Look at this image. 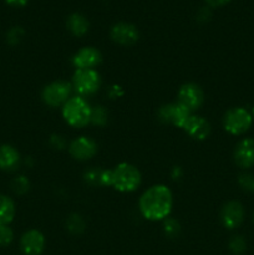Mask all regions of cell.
I'll return each mask as SVG.
<instances>
[{
    "label": "cell",
    "instance_id": "44dd1931",
    "mask_svg": "<svg viewBox=\"0 0 254 255\" xmlns=\"http://www.w3.org/2000/svg\"><path fill=\"white\" fill-rule=\"evenodd\" d=\"M229 251L236 255H241L246 252L247 242L243 236H233L228 243Z\"/></svg>",
    "mask_w": 254,
    "mask_h": 255
},
{
    "label": "cell",
    "instance_id": "cb8c5ba5",
    "mask_svg": "<svg viewBox=\"0 0 254 255\" xmlns=\"http://www.w3.org/2000/svg\"><path fill=\"white\" fill-rule=\"evenodd\" d=\"M11 187H12V189H14L15 193L24 194L29 191L30 182L25 176H17L12 179Z\"/></svg>",
    "mask_w": 254,
    "mask_h": 255
},
{
    "label": "cell",
    "instance_id": "f1b7e54d",
    "mask_svg": "<svg viewBox=\"0 0 254 255\" xmlns=\"http://www.w3.org/2000/svg\"><path fill=\"white\" fill-rule=\"evenodd\" d=\"M206 2L209 7H222L229 4L231 0H206Z\"/></svg>",
    "mask_w": 254,
    "mask_h": 255
},
{
    "label": "cell",
    "instance_id": "7c38bea8",
    "mask_svg": "<svg viewBox=\"0 0 254 255\" xmlns=\"http://www.w3.org/2000/svg\"><path fill=\"white\" fill-rule=\"evenodd\" d=\"M234 162L243 169L254 166V138H244L237 143L233 152Z\"/></svg>",
    "mask_w": 254,
    "mask_h": 255
},
{
    "label": "cell",
    "instance_id": "83f0119b",
    "mask_svg": "<svg viewBox=\"0 0 254 255\" xmlns=\"http://www.w3.org/2000/svg\"><path fill=\"white\" fill-rule=\"evenodd\" d=\"M211 19V10L208 7H202L199 11L197 12V20L201 22H206Z\"/></svg>",
    "mask_w": 254,
    "mask_h": 255
},
{
    "label": "cell",
    "instance_id": "8992f818",
    "mask_svg": "<svg viewBox=\"0 0 254 255\" xmlns=\"http://www.w3.org/2000/svg\"><path fill=\"white\" fill-rule=\"evenodd\" d=\"M71 94V85L66 81H54L46 85L42 90V100L46 105L51 107H57L64 105L69 100Z\"/></svg>",
    "mask_w": 254,
    "mask_h": 255
},
{
    "label": "cell",
    "instance_id": "4316f807",
    "mask_svg": "<svg viewBox=\"0 0 254 255\" xmlns=\"http://www.w3.org/2000/svg\"><path fill=\"white\" fill-rule=\"evenodd\" d=\"M24 35H25V31L22 30V27L14 26L7 31L6 40L10 45H17L22 40Z\"/></svg>",
    "mask_w": 254,
    "mask_h": 255
},
{
    "label": "cell",
    "instance_id": "4fadbf2b",
    "mask_svg": "<svg viewBox=\"0 0 254 255\" xmlns=\"http://www.w3.org/2000/svg\"><path fill=\"white\" fill-rule=\"evenodd\" d=\"M69 152L77 161H87L97 152V144L89 137H79L70 143Z\"/></svg>",
    "mask_w": 254,
    "mask_h": 255
},
{
    "label": "cell",
    "instance_id": "52a82bcc",
    "mask_svg": "<svg viewBox=\"0 0 254 255\" xmlns=\"http://www.w3.org/2000/svg\"><path fill=\"white\" fill-rule=\"evenodd\" d=\"M191 111L187 110L179 102L163 105L158 110V117L161 121L173 125V126L178 127V128H183L186 122L191 117Z\"/></svg>",
    "mask_w": 254,
    "mask_h": 255
},
{
    "label": "cell",
    "instance_id": "e0dca14e",
    "mask_svg": "<svg viewBox=\"0 0 254 255\" xmlns=\"http://www.w3.org/2000/svg\"><path fill=\"white\" fill-rule=\"evenodd\" d=\"M20 153L11 144H1L0 146V169L11 172L19 167Z\"/></svg>",
    "mask_w": 254,
    "mask_h": 255
},
{
    "label": "cell",
    "instance_id": "9a60e30c",
    "mask_svg": "<svg viewBox=\"0 0 254 255\" xmlns=\"http://www.w3.org/2000/svg\"><path fill=\"white\" fill-rule=\"evenodd\" d=\"M183 129L191 138L197 139V141H203L211 133V124L204 117L191 115L188 121L184 125Z\"/></svg>",
    "mask_w": 254,
    "mask_h": 255
},
{
    "label": "cell",
    "instance_id": "ac0fdd59",
    "mask_svg": "<svg viewBox=\"0 0 254 255\" xmlns=\"http://www.w3.org/2000/svg\"><path fill=\"white\" fill-rule=\"evenodd\" d=\"M66 27L74 36H84L89 31V20L79 12H74L66 20Z\"/></svg>",
    "mask_w": 254,
    "mask_h": 255
},
{
    "label": "cell",
    "instance_id": "8fae6325",
    "mask_svg": "<svg viewBox=\"0 0 254 255\" xmlns=\"http://www.w3.org/2000/svg\"><path fill=\"white\" fill-rule=\"evenodd\" d=\"M20 248L25 255H40L45 248V237L37 229H30L22 234Z\"/></svg>",
    "mask_w": 254,
    "mask_h": 255
},
{
    "label": "cell",
    "instance_id": "30bf717a",
    "mask_svg": "<svg viewBox=\"0 0 254 255\" xmlns=\"http://www.w3.org/2000/svg\"><path fill=\"white\" fill-rule=\"evenodd\" d=\"M244 208L238 201H229L221 211V222L227 229H236L243 223Z\"/></svg>",
    "mask_w": 254,
    "mask_h": 255
},
{
    "label": "cell",
    "instance_id": "603a6c76",
    "mask_svg": "<svg viewBox=\"0 0 254 255\" xmlns=\"http://www.w3.org/2000/svg\"><path fill=\"white\" fill-rule=\"evenodd\" d=\"M163 231L167 236L174 238V237L178 236L179 232H181V226H179L178 221H176L174 218L167 217L163 222Z\"/></svg>",
    "mask_w": 254,
    "mask_h": 255
},
{
    "label": "cell",
    "instance_id": "2e32d148",
    "mask_svg": "<svg viewBox=\"0 0 254 255\" xmlns=\"http://www.w3.org/2000/svg\"><path fill=\"white\" fill-rule=\"evenodd\" d=\"M84 179L92 187H112V169L92 167L85 172Z\"/></svg>",
    "mask_w": 254,
    "mask_h": 255
},
{
    "label": "cell",
    "instance_id": "ba28073f",
    "mask_svg": "<svg viewBox=\"0 0 254 255\" xmlns=\"http://www.w3.org/2000/svg\"><path fill=\"white\" fill-rule=\"evenodd\" d=\"M204 101V94L201 86L193 82L182 85L178 91V102L189 111H196Z\"/></svg>",
    "mask_w": 254,
    "mask_h": 255
},
{
    "label": "cell",
    "instance_id": "484cf974",
    "mask_svg": "<svg viewBox=\"0 0 254 255\" xmlns=\"http://www.w3.org/2000/svg\"><path fill=\"white\" fill-rule=\"evenodd\" d=\"M238 184L243 191L254 193V174L243 173L238 177Z\"/></svg>",
    "mask_w": 254,
    "mask_h": 255
},
{
    "label": "cell",
    "instance_id": "d6986e66",
    "mask_svg": "<svg viewBox=\"0 0 254 255\" xmlns=\"http://www.w3.org/2000/svg\"><path fill=\"white\" fill-rule=\"evenodd\" d=\"M16 207L14 201L5 194H0V223L10 224L15 218Z\"/></svg>",
    "mask_w": 254,
    "mask_h": 255
},
{
    "label": "cell",
    "instance_id": "d4e9b609",
    "mask_svg": "<svg viewBox=\"0 0 254 255\" xmlns=\"http://www.w3.org/2000/svg\"><path fill=\"white\" fill-rule=\"evenodd\" d=\"M14 241V232L10 228L9 224L0 223V246L7 247Z\"/></svg>",
    "mask_w": 254,
    "mask_h": 255
},
{
    "label": "cell",
    "instance_id": "5b68a950",
    "mask_svg": "<svg viewBox=\"0 0 254 255\" xmlns=\"http://www.w3.org/2000/svg\"><path fill=\"white\" fill-rule=\"evenodd\" d=\"M72 85L80 95H92L100 89L101 77L94 69L76 70L72 76Z\"/></svg>",
    "mask_w": 254,
    "mask_h": 255
},
{
    "label": "cell",
    "instance_id": "3957f363",
    "mask_svg": "<svg viewBox=\"0 0 254 255\" xmlns=\"http://www.w3.org/2000/svg\"><path fill=\"white\" fill-rule=\"evenodd\" d=\"M62 116L70 126L84 127L91 119V107L82 97H71L62 106Z\"/></svg>",
    "mask_w": 254,
    "mask_h": 255
},
{
    "label": "cell",
    "instance_id": "1f68e13d",
    "mask_svg": "<svg viewBox=\"0 0 254 255\" xmlns=\"http://www.w3.org/2000/svg\"><path fill=\"white\" fill-rule=\"evenodd\" d=\"M7 5L10 6H14V7H22L27 4L29 0H4Z\"/></svg>",
    "mask_w": 254,
    "mask_h": 255
},
{
    "label": "cell",
    "instance_id": "7402d4cb",
    "mask_svg": "<svg viewBox=\"0 0 254 255\" xmlns=\"http://www.w3.org/2000/svg\"><path fill=\"white\" fill-rule=\"evenodd\" d=\"M90 122L97 126H104L107 122V111L104 106H96L91 109V119Z\"/></svg>",
    "mask_w": 254,
    "mask_h": 255
},
{
    "label": "cell",
    "instance_id": "6da1fadb",
    "mask_svg": "<svg viewBox=\"0 0 254 255\" xmlns=\"http://www.w3.org/2000/svg\"><path fill=\"white\" fill-rule=\"evenodd\" d=\"M172 206V192L163 184L151 187L139 198V211L148 221H164L171 213Z\"/></svg>",
    "mask_w": 254,
    "mask_h": 255
},
{
    "label": "cell",
    "instance_id": "5bb4252c",
    "mask_svg": "<svg viewBox=\"0 0 254 255\" xmlns=\"http://www.w3.org/2000/svg\"><path fill=\"white\" fill-rule=\"evenodd\" d=\"M102 61V55L96 47H82L72 57V64L77 70L94 69Z\"/></svg>",
    "mask_w": 254,
    "mask_h": 255
},
{
    "label": "cell",
    "instance_id": "4dcf8cb0",
    "mask_svg": "<svg viewBox=\"0 0 254 255\" xmlns=\"http://www.w3.org/2000/svg\"><path fill=\"white\" fill-rule=\"evenodd\" d=\"M109 95L112 97V99H117V97H120L124 95V91L121 90V87H119L117 85H114V86L110 87Z\"/></svg>",
    "mask_w": 254,
    "mask_h": 255
},
{
    "label": "cell",
    "instance_id": "7a4b0ae2",
    "mask_svg": "<svg viewBox=\"0 0 254 255\" xmlns=\"http://www.w3.org/2000/svg\"><path fill=\"white\" fill-rule=\"evenodd\" d=\"M141 181L139 171L129 163H120L112 169V187L119 192L128 193L136 191Z\"/></svg>",
    "mask_w": 254,
    "mask_h": 255
},
{
    "label": "cell",
    "instance_id": "277c9868",
    "mask_svg": "<svg viewBox=\"0 0 254 255\" xmlns=\"http://www.w3.org/2000/svg\"><path fill=\"white\" fill-rule=\"evenodd\" d=\"M251 112L244 107H232L223 117V127L228 133L233 136H241L246 133L252 126Z\"/></svg>",
    "mask_w": 254,
    "mask_h": 255
},
{
    "label": "cell",
    "instance_id": "ffe728a7",
    "mask_svg": "<svg viewBox=\"0 0 254 255\" xmlns=\"http://www.w3.org/2000/svg\"><path fill=\"white\" fill-rule=\"evenodd\" d=\"M66 228L72 234H81L85 231V221L80 214L74 213L66 219Z\"/></svg>",
    "mask_w": 254,
    "mask_h": 255
},
{
    "label": "cell",
    "instance_id": "d6a6232c",
    "mask_svg": "<svg viewBox=\"0 0 254 255\" xmlns=\"http://www.w3.org/2000/svg\"><path fill=\"white\" fill-rule=\"evenodd\" d=\"M251 115H252V119L254 120V106H253V109H252V112H251Z\"/></svg>",
    "mask_w": 254,
    "mask_h": 255
},
{
    "label": "cell",
    "instance_id": "836d02e7",
    "mask_svg": "<svg viewBox=\"0 0 254 255\" xmlns=\"http://www.w3.org/2000/svg\"><path fill=\"white\" fill-rule=\"evenodd\" d=\"M253 222H254V214H253Z\"/></svg>",
    "mask_w": 254,
    "mask_h": 255
},
{
    "label": "cell",
    "instance_id": "f546056e",
    "mask_svg": "<svg viewBox=\"0 0 254 255\" xmlns=\"http://www.w3.org/2000/svg\"><path fill=\"white\" fill-rule=\"evenodd\" d=\"M51 144L55 147V148L62 149L65 147V141L62 137L60 136H52L51 137Z\"/></svg>",
    "mask_w": 254,
    "mask_h": 255
},
{
    "label": "cell",
    "instance_id": "9c48e42d",
    "mask_svg": "<svg viewBox=\"0 0 254 255\" xmlns=\"http://www.w3.org/2000/svg\"><path fill=\"white\" fill-rule=\"evenodd\" d=\"M110 36L112 41L122 46H131L136 44L139 39V31L133 24L129 22H117L110 30Z\"/></svg>",
    "mask_w": 254,
    "mask_h": 255
}]
</instances>
